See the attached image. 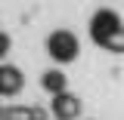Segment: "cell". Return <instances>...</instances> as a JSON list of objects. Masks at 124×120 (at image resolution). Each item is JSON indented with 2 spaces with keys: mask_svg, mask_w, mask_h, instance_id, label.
<instances>
[{
  "mask_svg": "<svg viewBox=\"0 0 124 120\" xmlns=\"http://www.w3.org/2000/svg\"><path fill=\"white\" fill-rule=\"evenodd\" d=\"M9 46H13L9 34H6V31H0V65H3V59H6V56H9Z\"/></svg>",
  "mask_w": 124,
  "mask_h": 120,
  "instance_id": "52a82bcc",
  "label": "cell"
},
{
  "mask_svg": "<svg viewBox=\"0 0 124 120\" xmlns=\"http://www.w3.org/2000/svg\"><path fill=\"white\" fill-rule=\"evenodd\" d=\"M40 86H44V92H50V99H56V95H65L68 92V77L59 68H46L40 74Z\"/></svg>",
  "mask_w": 124,
  "mask_h": 120,
  "instance_id": "8992f818",
  "label": "cell"
},
{
  "mask_svg": "<svg viewBox=\"0 0 124 120\" xmlns=\"http://www.w3.org/2000/svg\"><path fill=\"white\" fill-rule=\"evenodd\" d=\"M3 111H6V108H3V105H0V120H3Z\"/></svg>",
  "mask_w": 124,
  "mask_h": 120,
  "instance_id": "ba28073f",
  "label": "cell"
},
{
  "mask_svg": "<svg viewBox=\"0 0 124 120\" xmlns=\"http://www.w3.org/2000/svg\"><path fill=\"white\" fill-rule=\"evenodd\" d=\"M46 56L53 62H59V65H68V62H75L81 56V40H78L75 31L68 28H56L46 34Z\"/></svg>",
  "mask_w": 124,
  "mask_h": 120,
  "instance_id": "7a4b0ae2",
  "label": "cell"
},
{
  "mask_svg": "<svg viewBox=\"0 0 124 120\" xmlns=\"http://www.w3.org/2000/svg\"><path fill=\"white\" fill-rule=\"evenodd\" d=\"M90 37L108 52H124V22L115 9H96L90 15Z\"/></svg>",
  "mask_w": 124,
  "mask_h": 120,
  "instance_id": "6da1fadb",
  "label": "cell"
},
{
  "mask_svg": "<svg viewBox=\"0 0 124 120\" xmlns=\"http://www.w3.org/2000/svg\"><path fill=\"white\" fill-rule=\"evenodd\" d=\"M3 120H50V111L40 108V105H31V102H25V105H6Z\"/></svg>",
  "mask_w": 124,
  "mask_h": 120,
  "instance_id": "5b68a950",
  "label": "cell"
},
{
  "mask_svg": "<svg viewBox=\"0 0 124 120\" xmlns=\"http://www.w3.org/2000/svg\"><path fill=\"white\" fill-rule=\"evenodd\" d=\"M50 117L53 120H81V99L75 92L50 99Z\"/></svg>",
  "mask_w": 124,
  "mask_h": 120,
  "instance_id": "3957f363",
  "label": "cell"
},
{
  "mask_svg": "<svg viewBox=\"0 0 124 120\" xmlns=\"http://www.w3.org/2000/svg\"><path fill=\"white\" fill-rule=\"evenodd\" d=\"M25 86V77L16 65H0V95L9 99V95H19Z\"/></svg>",
  "mask_w": 124,
  "mask_h": 120,
  "instance_id": "277c9868",
  "label": "cell"
}]
</instances>
